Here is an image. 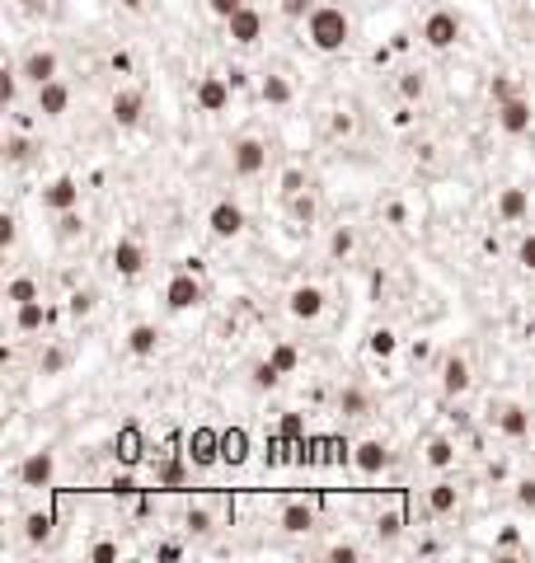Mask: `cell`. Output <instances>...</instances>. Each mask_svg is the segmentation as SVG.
I'll return each mask as SVG.
<instances>
[{
  "label": "cell",
  "instance_id": "6da1fadb",
  "mask_svg": "<svg viewBox=\"0 0 535 563\" xmlns=\"http://www.w3.org/2000/svg\"><path fill=\"white\" fill-rule=\"evenodd\" d=\"M305 43L315 47V52H324V56L343 52V47L352 43V19H348V10H343V5H315V10H310V19H305Z\"/></svg>",
  "mask_w": 535,
  "mask_h": 563
},
{
  "label": "cell",
  "instance_id": "7a4b0ae2",
  "mask_svg": "<svg viewBox=\"0 0 535 563\" xmlns=\"http://www.w3.org/2000/svg\"><path fill=\"white\" fill-rule=\"evenodd\" d=\"M418 38H422V47H432V52H451L461 43V15L456 10H432L428 19H422Z\"/></svg>",
  "mask_w": 535,
  "mask_h": 563
},
{
  "label": "cell",
  "instance_id": "3957f363",
  "mask_svg": "<svg viewBox=\"0 0 535 563\" xmlns=\"http://www.w3.org/2000/svg\"><path fill=\"white\" fill-rule=\"evenodd\" d=\"M244 225H249V216H244L240 202H231V197L212 202V212H207V231H212V240H240Z\"/></svg>",
  "mask_w": 535,
  "mask_h": 563
},
{
  "label": "cell",
  "instance_id": "277c9868",
  "mask_svg": "<svg viewBox=\"0 0 535 563\" xmlns=\"http://www.w3.org/2000/svg\"><path fill=\"white\" fill-rule=\"evenodd\" d=\"M19 75H24V84H34V90H38V84L62 75V56H56L52 47H28L19 56Z\"/></svg>",
  "mask_w": 535,
  "mask_h": 563
},
{
  "label": "cell",
  "instance_id": "5b68a950",
  "mask_svg": "<svg viewBox=\"0 0 535 563\" xmlns=\"http://www.w3.org/2000/svg\"><path fill=\"white\" fill-rule=\"evenodd\" d=\"M108 118H113V127H136L141 118H146V94L136 90V84H123V90H113V99H108Z\"/></svg>",
  "mask_w": 535,
  "mask_h": 563
},
{
  "label": "cell",
  "instance_id": "8992f818",
  "mask_svg": "<svg viewBox=\"0 0 535 563\" xmlns=\"http://www.w3.org/2000/svg\"><path fill=\"white\" fill-rule=\"evenodd\" d=\"M56 479V450L43 446V450H28V456L19 460V484L24 489H52Z\"/></svg>",
  "mask_w": 535,
  "mask_h": 563
},
{
  "label": "cell",
  "instance_id": "52a82bcc",
  "mask_svg": "<svg viewBox=\"0 0 535 563\" xmlns=\"http://www.w3.org/2000/svg\"><path fill=\"white\" fill-rule=\"evenodd\" d=\"M203 282H197L193 272H174V277H169L164 282V305L169 310H174V315H183V310H197V305H203Z\"/></svg>",
  "mask_w": 535,
  "mask_h": 563
},
{
  "label": "cell",
  "instance_id": "ba28073f",
  "mask_svg": "<svg viewBox=\"0 0 535 563\" xmlns=\"http://www.w3.org/2000/svg\"><path fill=\"white\" fill-rule=\"evenodd\" d=\"M498 127L507 132V136H526L530 127H535V108H530V99H521V94H507V99H498Z\"/></svg>",
  "mask_w": 535,
  "mask_h": 563
},
{
  "label": "cell",
  "instance_id": "9c48e42d",
  "mask_svg": "<svg viewBox=\"0 0 535 563\" xmlns=\"http://www.w3.org/2000/svg\"><path fill=\"white\" fill-rule=\"evenodd\" d=\"M231 169L240 179H253V174H263L268 169V146L259 136H240L235 146H231Z\"/></svg>",
  "mask_w": 535,
  "mask_h": 563
},
{
  "label": "cell",
  "instance_id": "30bf717a",
  "mask_svg": "<svg viewBox=\"0 0 535 563\" xmlns=\"http://www.w3.org/2000/svg\"><path fill=\"white\" fill-rule=\"evenodd\" d=\"M34 113H43V118H66V113H71V84L62 75L38 84V90H34Z\"/></svg>",
  "mask_w": 535,
  "mask_h": 563
},
{
  "label": "cell",
  "instance_id": "8fae6325",
  "mask_svg": "<svg viewBox=\"0 0 535 563\" xmlns=\"http://www.w3.org/2000/svg\"><path fill=\"white\" fill-rule=\"evenodd\" d=\"M287 315H292L296 324H315V320L324 315V291L315 287V282H301V287L287 296Z\"/></svg>",
  "mask_w": 535,
  "mask_h": 563
},
{
  "label": "cell",
  "instance_id": "7c38bea8",
  "mask_svg": "<svg viewBox=\"0 0 535 563\" xmlns=\"http://www.w3.org/2000/svg\"><path fill=\"white\" fill-rule=\"evenodd\" d=\"M231 94H235L231 75H203L197 80V108L203 113H225L231 108Z\"/></svg>",
  "mask_w": 535,
  "mask_h": 563
},
{
  "label": "cell",
  "instance_id": "4fadbf2b",
  "mask_svg": "<svg viewBox=\"0 0 535 563\" xmlns=\"http://www.w3.org/2000/svg\"><path fill=\"white\" fill-rule=\"evenodd\" d=\"M113 272L118 277H141L146 272V249H141V240H132V235H123V240H113Z\"/></svg>",
  "mask_w": 535,
  "mask_h": 563
},
{
  "label": "cell",
  "instance_id": "5bb4252c",
  "mask_svg": "<svg viewBox=\"0 0 535 563\" xmlns=\"http://www.w3.org/2000/svg\"><path fill=\"white\" fill-rule=\"evenodd\" d=\"M225 38H231V43H240V47H253V43L263 38V15L253 10V5L235 10L231 19H225Z\"/></svg>",
  "mask_w": 535,
  "mask_h": 563
},
{
  "label": "cell",
  "instance_id": "9a60e30c",
  "mask_svg": "<svg viewBox=\"0 0 535 563\" xmlns=\"http://www.w3.org/2000/svg\"><path fill=\"white\" fill-rule=\"evenodd\" d=\"M43 207L52 212V216H62V212H75L80 207V183L71 179V174H56L47 188H43Z\"/></svg>",
  "mask_w": 535,
  "mask_h": 563
},
{
  "label": "cell",
  "instance_id": "2e32d148",
  "mask_svg": "<svg viewBox=\"0 0 535 563\" xmlns=\"http://www.w3.org/2000/svg\"><path fill=\"white\" fill-rule=\"evenodd\" d=\"M390 446L381 441V437H366V441H357L352 446V465L362 469V474H381V469H390Z\"/></svg>",
  "mask_w": 535,
  "mask_h": 563
},
{
  "label": "cell",
  "instance_id": "e0dca14e",
  "mask_svg": "<svg viewBox=\"0 0 535 563\" xmlns=\"http://www.w3.org/2000/svg\"><path fill=\"white\" fill-rule=\"evenodd\" d=\"M474 385V376H470V361L461 357V352H451L446 361H441V394H451V400H456V394H465Z\"/></svg>",
  "mask_w": 535,
  "mask_h": 563
},
{
  "label": "cell",
  "instance_id": "ac0fdd59",
  "mask_svg": "<svg viewBox=\"0 0 535 563\" xmlns=\"http://www.w3.org/2000/svg\"><path fill=\"white\" fill-rule=\"evenodd\" d=\"M277 526L287 530V535H305L310 526H315V502H305V498H292L287 507L277 512Z\"/></svg>",
  "mask_w": 535,
  "mask_h": 563
},
{
  "label": "cell",
  "instance_id": "d6986e66",
  "mask_svg": "<svg viewBox=\"0 0 535 563\" xmlns=\"http://www.w3.org/2000/svg\"><path fill=\"white\" fill-rule=\"evenodd\" d=\"M259 99H263L268 108H287V104L296 99V90H292V80L282 75V71H268V75L259 80Z\"/></svg>",
  "mask_w": 535,
  "mask_h": 563
},
{
  "label": "cell",
  "instance_id": "ffe728a7",
  "mask_svg": "<svg viewBox=\"0 0 535 563\" xmlns=\"http://www.w3.org/2000/svg\"><path fill=\"white\" fill-rule=\"evenodd\" d=\"M493 212H498V221H526L530 216V193L526 188H502Z\"/></svg>",
  "mask_w": 535,
  "mask_h": 563
},
{
  "label": "cell",
  "instance_id": "44dd1931",
  "mask_svg": "<svg viewBox=\"0 0 535 563\" xmlns=\"http://www.w3.org/2000/svg\"><path fill=\"white\" fill-rule=\"evenodd\" d=\"M461 507V489L451 484V479H437V484L428 489V512L432 517H451Z\"/></svg>",
  "mask_w": 535,
  "mask_h": 563
},
{
  "label": "cell",
  "instance_id": "7402d4cb",
  "mask_svg": "<svg viewBox=\"0 0 535 563\" xmlns=\"http://www.w3.org/2000/svg\"><path fill=\"white\" fill-rule=\"evenodd\" d=\"M15 329H19V333H43V329H47V305H43V296L15 305Z\"/></svg>",
  "mask_w": 535,
  "mask_h": 563
},
{
  "label": "cell",
  "instance_id": "603a6c76",
  "mask_svg": "<svg viewBox=\"0 0 535 563\" xmlns=\"http://www.w3.org/2000/svg\"><path fill=\"white\" fill-rule=\"evenodd\" d=\"M498 432L512 437V441L530 437V413H526L521 404H502V413H498Z\"/></svg>",
  "mask_w": 535,
  "mask_h": 563
},
{
  "label": "cell",
  "instance_id": "cb8c5ba5",
  "mask_svg": "<svg viewBox=\"0 0 535 563\" xmlns=\"http://www.w3.org/2000/svg\"><path fill=\"white\" fill-rule=\"evenodd\" d=\"M155 348H160V329L155 324H132L127 329V352L132 357H155Z\"/></svg>",
  "mask_w": 535,
  "mask_h": 563
},
{
  "label": "cell",
  "instance_id": "d4e9b609",
  "mask_svg": "<svg viewBox=\"0 0 535 563\" xmlns=\"http://www.w3.org/2000/svg\"><path fill=\"white\" fill-rule=\"evenodd\" d=\"M422 460H428L432 469H451V465H456V441H451V437H432L428 446H422Z\"/></svg>",
  "mask_w": 535,
  "mask_h": 563
},
{
  "label": "cell",
  "instance_id": "484cf974",
  "mask_svg": "<svg viewBox=\"0 0 535 563\" xmlns=\"http://www.w3.org/2000/svg\"><path fill=\"white\" fill-rule=\"evenodd\" d=\"M366 409H372V400H366L362 385H343V390H338V413H343V418H362Z\"/></svg>",
  "mask_w": 535,
  "mask_h": 563
},
{
  "label": "cell",
  "instance_id": "4316f807",
  "mask_svg": "<svg viewBox=\"0 0 535 563\" xmlns=\"http://www.w3.org/2000/svg\"><path fill=\"white\" fill-rule=\"evenodd\" d=\"M19 84H24L19 66H0V104H5V108L19 104Z\"/></svg>",
  "mask_w": 535,
  "mask_h": 563
},
{
  "label": "cell",
  "instance_id": "83f0119b",
  "mask_svg": "<svg viewBox=\"0 0 535 563\" xmlns=\"http://www.w3.org/2000/svg\"><path fill=\"white\" fill-rule=\"evenodd\" d=\"M5 301H10V305L38 301V282H34V277H10V282H5Z\"/></svg>",
  "mask_w": 535,
  "mask_h": 563
},
{
  "label": "cell",
  "instance_id": "f1b7e54d",
  "mask_svg": "<svg viewBox=\"0 0 535 563\" xmlns=\"http://www.w3.org/2000/svg\"><path fill=\"white\" fill-rule=\"evenodd\" d=\"M47 535H52V517H47V512H28V517H24V540H28V545H43Z\"/></svg>",
  "mask_w": 535,
  "mask_h": 563
},
{
  "label": "cell",
  "instance_id": "f546056e",
  "mask_svg": "<svg viewBox=\"0 0 535 563\" xmlns=\"http://www.w3.org/2000/svg\"><path fill=\"white\" fill-rule=\"evenodd\" d=\"M352 249H357V231H352V225H338V231L329 235V253H333V259H348Z\"/></svg>",
  "mask_w": 535,
  "mask_h": 563
},
{
  "label": "cell",
  "instance_id": "4dcf8cb0",
  "mask_svg": "<svg viewBox=\"0 0 535 563\" xmlns=\"http://www.w3.org/2000/svg\"><path fill=\"white\" fill-rule=\"evenodd\" d=\"M34 160V141L28 136H5V164H28Z\"/></svg>",
  "mask_w": 535,
  "mask_h": 563
},
{
  "label": "cell",
  "instance_id": "1f68e13d",
  "mask_svg": "<svg viewBox=\"0 0 535 563\" xmlns=\"http://www.w3.org/2000/svg\"><path fill=\"white\" fill-rule=\"evenodd\" d=\"M366 348H372V357H390L394 348H400V338H394V329H376L372 338H366Z\"/></svg>",
  "mask_w": 535,
  "mask_h": 563
},
{
  "label": "cell",
  "instance_id": "d6a6232c",
  "mask_svg": "<svg viewBox=\"0 0 535 563\" xmlns=\"http://www.w3.org/2000/svg\"><path fill=\"white\" fill-rule=\"evenodd\" d=\"M268 361L277 366V371H282V376H292V371H296V361H301V357H296V348H292V343H277V348L268 352Z\"/></svg>",
  "mask_w": 535,
  "mask_h": 563
},
{
  "label": "cell",
  "instance_id": "836d02e7",
  "mask_svg": "<svg viewBox=\"0 0 535 563\" xmlns=\"http://www.w3.org/2000/svg\"><path fill=\"white\" fill-rule=\"evenodd\" d=\"M315 212H320V202H315V197H310V188L292 197V216H296L301 225H310V221H315Z\"/></svg>",
  "mask_w": 535,
  "mask_h": 563
},
{
  "label": "cell",
  "instance_id": "e575fe53",
  "mask_svg": "<svg viewBox=\"0 0 535 563\" xmlns=\"http://www.w3.org/2000/svg\"><path fill=\"white\" fill-rule=\"evenodd\" d=\"M56 235H62V240H75V235H84V216H80V207L56 216Z\"/></svg>",
  "mask_w": 535,
  "mask_h": 563
},
{
  "label": "cell",
  "instance_id": "d590c367",
  "mask_svg": "<svg viewBox=\"0 0 535 563\" xmlns=\"http://www.w3.org/2000/svg\"><path fill=\"white\" fill-rule=\"evenodd\" d=\"M193 460H197V465H212V460H216V437H212V432H197V437H193Z\"/></svg>",
  "mask_w": 535,
  "mask_h": 563
},
{
  "label": "cell",
  "instance_id": "8d00e7d4",
  "mask_svg": "<svg viewBox=\"0 0 535 563\" xmlns=\"http://www.w3.org/2000/svg\"><path fill=\"white\" fill-rule=\"evenodd\" d=\"M517 263H521L526 272H535V231H526V235L517 240Z\"/></svg>",
  "mask_w": 535,
  "mask_h": 563
},
{
  "label": "cell",
  "instance_id": "74e56055",
  "mask_svg": "<svg viewBox=\"0 0 535 563\" xmlns=\"http://www.w3.org/2000/svg\"><path fill=\"white\" fill-rule=\"evenodd\" d=\"M188 530L193 535H212V512L207 507H188Z\"/></svg>",
  "mask_w": 535,
  "mask_h": 563
},
{
  "label": "cell",
  "instance_id": "f35d334b",
  "mask_svg": "<svg viewBox=\"0 0 535 563\" xmlns=\"http://www.w3.org/2000/svg\"><path fill=\"white\" fill-rule=\"evenodd\" d=\"M15 240H19V221L5 212V216H0V249L10 253V249H15Z\"/></svg>",
  "mask_w": 535,
  "mask_h": 563
},
{
  "label": "cell",
  "instance_id": "ab89813d",
  "mask_svg": "<svg viewBox=\"0 0 535 563\" xmlns=\"http://www.w3.org/2000/svg\"><path fill=\"white\" fill-rule=\"evenodd\" d=\"M244 5H249V0H207V10H212V15L221 19V24H225V19H231L235 10H244Z\"/></svg>",
  "mask_w": 535,
  "mask_h": 563
},
{
  "label": "cell",
  "instance_id": "60d3db41",
  "mask_svg": "<svg viewBox=\"0 0 535 563\" xmlns=\"http://www.w3.org/2000/svg\"><path fill=\"white\" fill-rule=\"evenodd\" d=\"M310 10H315V0H282V15H287V19H310Z\"/></svg>",
  "mask_w": 535,
  "mask_h": 563
},
{
  "label": "cell",
  "instance_id": "b9f144b4",
  "mask_svg": "<svg viewBox=\"0 0 535 563\" xmlns=\"http://www.w3.org/2000/svg\"><path fill=\"white\" fill-rule=\"evenodd\" d=\"M62 366H66V352H62V348H47V357L38 361V371H43V376H56Z\"/></svg>",
  "mask_w": 535,
  "mask_h": 563
},
{
  "label": "cell",
  "instance_id": "7bdbcfd3",
  "mask_svg": "<svg viewBox=\"0 0 535 563\" xmlns=\"http://www.w3.org/2000/svg\"><path fill=\"white\" fill-rule=\"evenodd\" d=\"M310 183H305V174H301V169H287V174H282V193H287V197H296V193H305Z\"/></svg>",
  "mask_w": 535,
  "mask_h": 563
},
{
  "label": "cell",
  "instance_id": "ee69618b",
  "mask_svg": "<svg viewBox=\"0 0 535 563\" xmlns=\"http://www.w3.org/2000/svg\"><path fill=\"white\" fill-rule=\"evenodd\" d=\"M277 380H282V371H277V366H272V361H263V366H259V371H253V385H259V390H272Z\"/></svg>",
  "mask_w": 535,
  "mask_h": 563
},
{
  "label": "cell",
  "instance_id": "f6af8a7d",
  "mask_svg": "<svg viewBox=\"0 0 535 563\" xmlns=\"http://www.w3.org/2000/svg\"><path fill=\"white\" fill-rule=\"evenodd\" d=\"M517 507L521 512H535V479H521L517 484Z\"/></svg>",
  "mask_w": 535,
  "mask_h": 563
},
{
  "label": "cell",
  "instance_id": "bcb514c9",
  "mask_svg": "<svg viewBox=\"0 0 535 563\" xmlns=\"http://www.w3.org/2000/svg\"><path fill=\"white\" fill-rule=\"evenodd\" d=\"M90 310H94V291H75V296H71V315H75V320H84Z\"/></svg>",
  "mask_w": 535,
  "mask_h": 563
},
{
  "label": "cell",
  "instance_id": "7dc6e473",
  "mask_svg": "<svg viewBox=\"0 0 535 563\" xmlns=\"http://www.w3.org/2000/svg\"><path fill=\"white\" fill-rule=\"evenodd\" d=\"M422 90H428V80H422V75H404L400 80V94L404 99H422Z\"/></svg>",
  "mask_w": 535,
  "mask_h": 563
},
{
  "label": "cell",
  "instance_id": "c3c4849f",
  "mask_svg": "<svg viewBox=\"0 0 535 563\" xmlns=\"http://www.w3.org/2000/svg\"><path fill=\"white\" fill-rule=\"evenodd\" d=\"M352 127H357V123H352V113H333V123H329L333 136H352Z\"/></svg>",
  "mask_w": 535,
  "mask_h": 563
},
{
  "label": "cell",
  "instance_id": "681fc988",
  "mask_svg": "<svg viewBox=\"0 0 535 563\" xmlns=\"http://www.w3.org/2000/svg\"><path fill=\"white\" fill-rule=\"evenodd\" d=\"M90 558H94V563H108V558H118V545H113V540H99V545L90 549Z\"/></svg>",
  "mask_w": 535,
  "mask_h": 563
},
{
  "label": "cell",
  "instance_id": "f907efd6",
  "mask_svg": "<svg viewBox=\"0 0 535 563\" xmlns=\"http://www.w3.org/2000/svg\"><path fill=\"white\" fill-rule=\"evenodd\" d=\"M376 530L385 535V540H394V535H400V517H394V512H390V517H381V526H376Z\"/></svg>",
  "mask_w": 535,
  "mask_h": 563
},
{
  "label": "cell",
  "instance_id": "816d5d0a",
  "mask_svg": "<svg viewBox=\"0 0 535 563\" xmlns=\"http://www.w3.org/2000/svg\"><path fill=\"white\" fill-rule=\"evenodd\" d=\"M329 558H338V563H352V558H357V545H333V549H329Z\"/></svg>",
  "mask_w": 535,
  "mask_h": 563
},
{
  "label": "cell",
  "instance_id": "f5cc1de1",
  "mask_svg": "<svg viewBox=\"0 0 535 563\" xmlns=\"http://www.w3.org/2000/svg\"><path fill=\"white\" fill-rule=\"evenodd\" d=\"M15 5H19V10H34V5H38V0H15Z\"/></svg>",
  "mask_w": 535,
  "mask_h": 563
},
{
  "label": "cell",
  "instance_id": "db71d44e",
  "mask_svg": "<svg viewBox=\"0 0 535 563\" xmlns=\"http://www.w3.org/2000/svg\"><path fill=\"white\" fill-rule=\"evenodd\" d=\"M123 5H127V10H141V5H146V0H123Z\"/></svg>",
  "mask_w": 535,
  "mask_h": 563
}]
</instances>
